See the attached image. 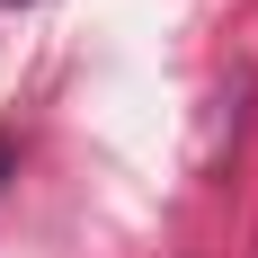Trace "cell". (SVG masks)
I'll return each mask as SVG.
<instances>
[{
	"label": "cell",
	"instance_id": "cell-1",
	"mask_svg": "<svg viewBox=\"0 0 258 258\" xmlns=\"http://www.w3.org/2000/svg\"><path fill=\"white\" fill-rule=\"evenodd\" d=\"M0 169H9V143H0Z\"/></svg>",
	"mask_w": 258,
	"mask_h": 258
}]
</instances>
